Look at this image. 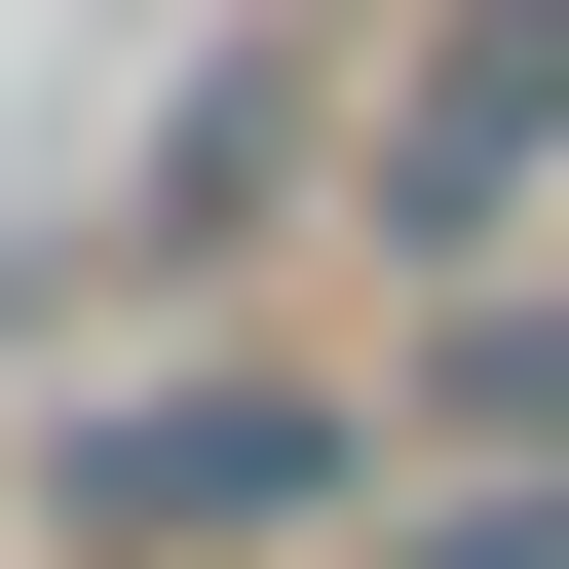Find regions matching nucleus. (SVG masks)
Listing matches in <instances>:
<instances>
[{
	"mask_svg": "<svg viewBox=\"0 0 569 569\" xmlns=\"http://www.w3.org/2000/svg\"><path fill=\"white\" fill-rule=\"evenodd\" d=\"M342 493H380V418L266 380V342H114V380L39 418V531H77V569H266V531H342Z\"/></svg>",
	"mask_w": 569,
	"mask_h": 569,
	"instance_id": "f257e3e1",
	"label": "nucleus"
},
{
	"mask_svg": "<svg viewBox=\"0 0 569 569\" xmlns=\"http://www.w3.org/2000/svg\"><path fill=\"white\" fill-rule=\"evenodd\" d=\"M342 190H380L418 305H456V266H531V228H569V0H418L380 114H342Z\"/></svg>",
	"mask_w": 569,
	"mask_h": 569,
	"instance_id": "f03ea898",
	"label": "nucleus"
},
{
	"mask_svg": "<svg viewBox=\"0 0 569 569\" xmlns=\"http://www.w3.org/2000/svg\"><path fill=\"white\" fill-rule=\"evenodd\" d=\"M380 456H569V266H456L418 305V418Z\"/></svg>",
	"mask_w": 569,
	"mask_h": 569,
	"instance_id": "7ed1b4c3",
	"label": "nucleus"
},
{
	"mask_svg": "<svg viewBox=\"0 0 569 569\" xmlns=\"http://www.w3.org/2000/svg\"><path fill=\"white\" fill-rule=\"evenodd\" d=\"M380 569H569V456H418V493H380Z\"/></svg>",
	"mask_w": 569,
	"mask_h": 569,
	"instance_id": "20e7f679",
	"label": "nucleus"
}]
</instances>
